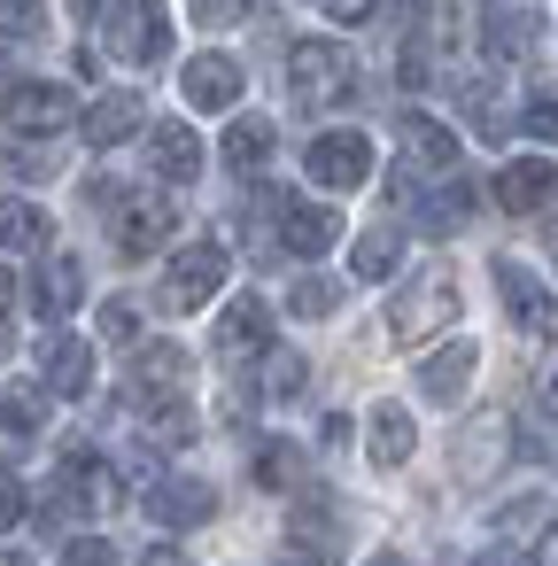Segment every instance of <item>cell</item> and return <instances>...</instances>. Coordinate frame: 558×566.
Listing matches in <instances>:
<instances>
[{
  "instance_id": "bcb514c9",
  "label": "cell",
  "mask_w": 558,
  "mask_h": 566,
  "mask_svg": "<svg viewBox=\"0 0 558 566\" xmlns=\"http://www.w3.org/2000/svg\"><path fill=\"white\" fill-rule=\"evenodd\" d=\"M481 566H527V558H519V543H496V551H488Z\"/></svg>"
},
{
  "instance_id": "3957f363",
  "label": "cell",
  "mask_w": 558,
  "mask_h": 566,
  "mask_svg": "<svg viewBox=\"0 0 558 566\" xmlns=\"http://www.w3.org/2000/svg\"><path fill=\"white\" fill-rule=\"evenodd\" d=\"M171 226H179V210L164 202V195H117V210H109V241H117V256H156L164 241H171Z\"/></svg>"
},
{
  "instance_id": "7c38bea8",
  "label": "cell",
  "mask_w": 558,
  "mask_h": 566,
  "mask_svg": "<svg viewBox=\"0 0 558 566\" xmlns=\"http://www.w3.org/2000/svg\"><path fill=\"white\" fill-rule=\"evenodd\" d=\"M264 349H272V311H264L256 295H233L225 318H218V357H225V365H249V357H264Z\"/></svg>"
},
{
  "instance_id": "4fadbf2b",
  "label": "cell",
  "mask_w": 558,
  "mask_h": 566,
  "mask_svg": "<svg viewBox=\"0 0 558 566\" xmlns=\"http://www.w3.org/2000/svg\"><path fill=\"white\" fill-rule=\"evenodd\" d=\"M473 373H481V342H442L434 357H419V396L427 403H457Z\"/></svg>"
},
{
  "instance_id": "4dcf8cb0",
  "label": "cell",
  "mask_w": 558,
  "mask_h": 566,
  "mask_svg": "<svg viewBox=\"0 0 558 566\" xmlns=\"http://www.w3.org/2000/svg\"><path fill=\"white\" fill-rule=\"evenodd\" d=\"M287 311H295V318H334V311H341V280H318V272H303V280L287 287Z\"/></svg>"
},
{
  "instance_id": "e0dca14e",
  "label": "cell",
  "mask_w": 558,
  "mask_h": 566,
  "mask_svg": "<svg viewBox=\"0 0 558 566\" xmlns=\"http://www.w3.org/2000/svg\"><path fill=\"white\" fill-rule=\"evenodd\" d=\"M148 125V109H140V94H102L86 117H78V133H86V148H125L133 133Z\"/></svg>"
},
{
  "instance_id": "7dc6e473",
  "label": "cell",
  "mask_w": 558,
  "mask_h": 566,
  "mask_svg": "<svg viewBox=\"0 0 558 566\" xmlns=\"http://www.w3.org/2000/svg\"><path fill=\"white\" fill-rule=\"evenodd\" d=\"M9 303H17V280H9V264H0V318H9Z\"/></svg>"
},
{
  "instance_id": "2e32d148",
  "label": "cell",
  "mask_w": 558,
  "mask_h": 566,
  "mask_svg": "<svg viewBox=\"0 0 558 566\" xmlns=\"http://www.w3.org/2000/svg\"><path fill=\"white\" fill-rule=\"evenodd\" d=\"M210 512H218L210 481H187V473H179V481H156V489H148V520H156V527H202Z\"/></svg>"
},
{
  "instance_id": "ba28073f",
  "label": "cell",
  "mask_w": 558,
  "mask_h": 566,
  "mask_svg": "<svg viewBox=\"0 0 558 566\" xmlns=\"http://www.w3.org/2000/svg\"><path fill=\"white\" fill-rule=\"evenodd\" d=\"M496 202H504L512 218H550V210H558V164H550V156H512V164L496 171Z\"/></svg>"
},
{
  "instance_id": "d4e9b609",
  "label": "cell",
  "mask_w": 558,
  "mask_h": 566,
  "mask_svg": "<svg viewBox=\"0 0 558 566\" xmlns=\"http://www.w3.org/2000/svg\"><path fill=\"white\" fill-rule=\"evenodd\" d=\"M187 380V349L179 342H148L140 365H133V396H171Z\"/></svg>"
},
{
  "instance_id": "c3c4849f",
  "label": "cell",
  "mask_w": 558,
  "mask_h": 566,
  "mask_svg": "<svg viewBox=\"0 0 558 566\" xmlns=\"http://www.w3.org/2000/svg\"><path fill=\"white\" fill-rule=\"evenodd\" d=\"M365 566H403V558H396V551H380V558H365Z\"/></svg>"
},
{
  "instance_id": "44dd1931",
  "label": "cell",
  "mask_w": 558,
  "mask_h": 566,
  "mask_svg": "<svg viewBox=\"0 0 558 566\" xmlns=\"http://www.w3.org/2000/svg\"><path fill=\"white\" fill-rule=\"evenodd\" d=\"M504 442H512V427L488 411V419H473L465 434H457V481H488L496 465H504Z\"/></svg>"
},
{
  "instance_id": "d6a6232c",
  "label": "cell",
  "mask_w": 558,
  "mask_h": 566,
  "mask_svg": "<svg viewBox=\"0 0 558 566\" xmlns=\"http://www.w3.org/2000/svg\"><path fill=\"white\" fill-rule=\"evenodd\" d=\"M256 481H264V489H295V481H303V450H295V442H264V450H256Z\"/></svg>"
},
{
  "instance_id": "6da1fadb",
  "label": "cell",
  "mask_w": 558,
  "mask_h": 566,
  "mask_svg": "<svg viewBox=\"0 0 558 566\" xmlns=\"http://www.w3.org/2000/svg\"><path fill=\"white\" fill-rule=\"evenodd\" d=\"M287 94H295L303 109H341V102H357V55H349L341 40H303V48L287 55Z\"/></svg>"
},
{
  "instance_id": "9a60e30c",
  "label": "cell",
  "mask_w": 558,
  "mask_h": 566,
  "mask_svg": "<svg viewBox=\"0 0 558 566\" xmlns=\"http://www.w3.org/2000/svg\"><path fill=\"white\" fill-rule=\"evenodd\" d=\"M40 380H48V396H86L94 388V349L78 334H48L40 342Z\"/></svg>"
},
{
  "instance_id": "7bdbcfd3",
  "label": "cell",
  "mask_w": 558,
  "mask_h": 566,
  "mask_svg": "<svg viewBox=\"0 0 558 566\" xmlns=\"http://www.w3.org/2000/svg\"><path fill=\"white\" fill-rule=\"evenodd\" d=\"M280 566H326V551H318V543H303V551L287 543V551H280Z\"/></svg>"
},
{
  "instance_id": "f6af8a7d",
  "label": "cell",
  "mask_w": 558,
  "mask_h": 566,
  "mask_svg": "<svg viewBox=\"0 0 558 566\" xmlns=\"http://www.w3.org/2000/svg\"><path fill=\"white\" fill-rule=\"evenodd\" d=\"M71 9H78V17L94 24V17H117V9H125V0H71Z\"/></svg>"
},
{
  "instance_id": "7a4b0ae2",
  "label": "cell",
  "mask_w": 558,
  "mask_h": 566,
  "mask_svg": "<svg viewBox=\"0 0 558 566\" xmlns=\"http://www.w3.org/2000/svg\"><path fill=\"white\" fill-rule=\"evenodd\" d=\"M450 318H457L450 272H419V287H403V295L388 303V334H396V342H427V334H442Z\"/></svg>"
},
{
  "instance_id": "f907efd6",
  "label": "cell",
  "mask_w": 558,
  "mask_h": 566,
  "mask_svg": "<svg viewBox=\"0 0 558 566\" xmlns=\"http://www.w3.org/2000/svg\"><path fill=\"white\" fill-rule=\"evenodd\" d=\"M0 566H17V558H0Z\"/></svg>"
},
{
  "instance_id": "277c9868",
  "label": "cell",
  "mask_w": 558,
  "mask_h": 566,
  "mask_svg": "<svg viewBox=\"0 0 558 566\" xmlns=\"http://www.w3.org/2000/svg\"><path fill=\"white\" fill-rule=\"evenodd\" d=\"M303 171H310L326 195H357V187L372 179V140H365V133H318L310 156H303Z\"/></svg>"
},
{
  "instance_id": "f35d334b",
  "label": "cell",
  "mask_w": 558,
  "mask_h": 566,
  "mask_svg": "<svg viewBox=\"0 0 558 566\" xmlns=\"http://www.w3.org/2000/svg\"><path fill=\"white\" fill-rule=\"evenodd\" d=\"M9 171H17V179H55V156H40V148H9Z\"/></svg>"
},
{
  "instance_id": "8d00e7d4",
  "label": "cell",
  "mask_w": 558,
  "mask_h": 566,
  "mask_svg": "<svg viewBox=\"0 0 558 566\" xmlns=\"http://www.w3.org/2000/svg\"><path fill=\"white\" fill-rule=\"evenodd\" d=\"M133 334H140V311L133 303H109L102 311V342H133Z\"/></svg>"
},
{
  "instance_id": "ac0fdd59",
  "label": "cell",
  "mask_w": 558,
  "mask_h": 566,
  "mask_svg": "<svg viewBox=\"0 0 558 566\" xmlns=\"http://www.w3.org/2000/svg\"><path fill=\"white\" fill-rule=\"evenodd\" d=\"M86 303V272H78V256H48L40 272H32V311L40 318H71Z\"/></svg>"
},
{
  "instance_id": "484cf974",
  "label": "cell",
  "mask_w": 558,
  "mask_h": 566,
  "mask_svg": "<svg viewBox=\"0 0 558 566\" xmlns=\"http://www.w3.org/2000/svg\"><path fill=\"white\" fill-rule=\"evenodd\" d=\"M365 434H372V465H403V458H411V442H419L403 403H372V427H365Z\"/></svg>"
},
{
  "instance_id": "603a6c76",
  "label": "cell",
  "mask_w": 558,
  "mask_h": 566,
  "mask_svg": "<svg viewBox=\"0 0 558 566\" xmlns=\"http://www.w3.org/2000/svg\"><path fill=\"white\" fill-rule=\"evenodd\" d=\"M403 148H411V171H457V133L434 125V117H403Z\"/></svg>"
},
{
  "instance_id": "f546056e",
  "label": "cell",
  "mask_w": 558,
  "mask_h": 566,
  "mask_svg": "<svg viewBox=\"0 0 558 566\" xmlns=\"http://www.w3.org/2000/svg\"><path fill=\"white\" fill-rule=\"evenodd\" d=\"M543 527H550V496H512V504L496 512V535H504V543H535Z\"/></svg>"
},
{
  "instance_id": "4316f807",
  "label": "cell",
  "mask_w": 558,
  "mask_h": 566,
  "mask_svg": "<svg viewBox=\"0 0 558 566\" xmlns=\"http://www.w3.org/2000/svg\"><path fill=\"white\" fill-rule=\"evenodd\" d=\"M24 249H48V210L40 202H0V256H24Z\"/></svg>"
},
{
  "instance_id": "d6986e66",
  "label": "cell",
  "mask_w": 558,
  "mask_h": 566,
  "mask_svg": "<svg viewBox=\"0 0 558 566\" xmlns=\"http://www.w3.org/2000/svg\"><path fill=\"white\" fill-rule=\"evenodd\" d=\"M48 427V380H17V388H0V442H32Z\"/></svg>"
},
{
  "instance_id": "e575fe53",
  "label": "cell",
  "mask_w": 558,
  "mask_h": 566,
  "mask_svg": "<svg viewBox=\"0 0 558 566\" xmlns=\"http://www.w3.org/2000/svg\"><path fill=\"white\" fill-rule=\"evenodd\" d=\"M63 566H125V558H117V543H102V535H78V543L63 551Z\"/></svg>"
},
{
  "instance_id": "5bb4252c",
  "label": "cell",
  "mask_w": 558,
  "mask_h": 566,
  "mask_svg": "<svg viewBox=\"0 0 558 566\" xmlns=\"http://www.w3.org/2000/svg\"><path fill=\"white\" fill-rule=\"evenodd\" d=\"M341 241V218L326 202H280V249L287 256H326Z\"/></svg>"
},
{
  "instance_id": "52a82bcc",
  "label": "cell",
  "mask_w": 558,
  "mask_h": 566,
  "mask_svg": "<svg viewBox=\"0 0 558 566\" xmlns=\"http://www.w3.org/2000/svg\"><path fill=\"white\" fill-rule=\"evenodd\" d=\"M496 295H504V311H512L519 334H558V295H550L519 256H496Z\"/></svg>"
},
{
  "instance_id": "1f68e13d",
  "label": "cell",
  "mask_w": 558,
  "mask_h": 566,
  "mask_svg": "<svg viewBox=\"0 0 558 566\" xmlns=\"http://www.w3.org/2000/svg\"><path fill=\"white\" fill-rule=\"evenodd\" d=\"M303 380H310V365H303V349H264V396H272V403H287V396H303Z\"/></svg>"
},
{
  "instance_id": "8992f818",
  "label": "cell",
  "mask_w": 558,
  "mask_h": 566,
  "mask_svg": "<svg viewBox=\"0 0 558 566\" xmlns=\"http://www.w3.org/2000/svg\"><path fill=\"white\" fill-rule=\"evenodd\" d=\"M117 473L94 458V450H71L63 458V481H55V512H86V520H102V512H117Z\"/></svg>"
},
{
  "instance_id": "b9f144b4",
  "label": "cell",
  "mask_w": 558,
  "mask_h": 566,
  "mask_svg": "<svg viewBox=\"0 0 558 566\" xmlns=\"http://www.w3.org/2000/svg\"><path fill=\"white\" fill-rule=\"evenodd\" d=\"M140 566H194V558H187V551H171V543H148V551H140Z\"/></svg>"
},
{
  "instance_id": "cb8c5ba5",
  "label": "cell",
  "mask_w": 558,
  "mask_h": 566,
  "mask_svg": "<svg viewBox=\"0 0 558 566\" xmlns=\"http://www.w3.org/2000/svg\"><path fill=\"white\" fill-rule=\"evenodd\" d=\"M272 148H280L272 117H233V125H225V164H233V171H264Z\"/></svg>"
},
{
  "instance_id": "f1b7e54d",
  "label": "cell",
  "mask_w": 558,
  "mask_h": 566,
  "mask_svg": "<svg viewBox=\"0 0 558 566\" xmlns=\"http://www.w3.org/2000/svg\"><path fill=\"white\" fill-rule=\"evenodd\" d=\"M465 218H473V187H465V179H450L442 195L419 202V226H427V233H457Z\"/></svg>"
},
{
  "instance_id": "ffe728a7",
  "label": "cell",
  "mask_w": 558,
  "mask_h": 566,
  "mask_svg": "<svg viewBox=\"0 0 558 566\" xmlns=\"http://www.w3.org/2000/svg\"><path fill=\"white\" fill-rule=\"evenodd\" d=\"M148 164H156V179L187 187V179L202 171V140H194V125H156V133H148Z\"/></svg>"
},
{
  "instance_id": "7402d4cb",
  "label": "cell",
  "mask_w": 558,
  "mask_h": 566,
  "mask_svg": "<svg viewBox=\"0 0 558 566\" xmlns=\"http://www.w3.org/2000/svg\"><path fill=\"white\" fill-rule=\"evenodd\" d=\"M481 40H488L496 63H519V55L535 48V9H519V0H496L488 24H481Z\"/></svg>"
},
{
  "instance_id": "30bf717a",
  "label": "cell",
  "mask_w": 558,
  "mask_h": 566,
  "mask_svg": "<svg viewBox=\"0 0 558 566\" xmlns=\"http://www.w3.org/2000/svg\"><path fill=\"white\" fill-rule=\"evenodd\" d=\"M179 94H187L194 109H210V117H233V102L249 94V71H241L233 55H194V63L179 71Z\"/></svg>"
},
{
  "instance_id": "60d3db41",
  "label": "cell",
  "mask_w": 558,
  "mask_h": 566,
  "mask_svg": "<svg viewBox=\"0 0 558 566\" xmlns=\"http://www.w3.org/2000/svg\"><path fill=\"white\" fill-rule=\"evenodd\" d=\"M527 133L535 140H558V102H527Z\"/></svg>"
},
{
  "instance_id": "9c48e42d",
  "label": "cell",
  "mask_w": 558,
  "mask_h": 566,
  "mask_svg": "<svg viewBox=\"0 0 558 566\" xmlns=\"http://www.w3.org/2000/svg\"><path fill=\"white\" fill-rule=\"evenodd\" d=\"M109 48L125 63H164L171 55V9H156V0H125V9L109 17Z\"/></svg>"
},
{
  "instance_id": "d590c367",
  "label": "cell",
  "mask_w": 558,
  "mask_h": 566,
  "mask_svg": "<svg viewBox=\"0 0 558 566\" xmlns=\"http://www.w3.org/2000/svg\"><path fill=\"white\" fill-rule=\"evenodd\" d=\"M187 9H194V24H233V17H249V0H187Z\"/></svg>"
},
{
  "instance_id": "681fc988",
  "label": "cell",
  "mask_w": 558,
  "mask_h": 566,
  "mask_svg": "<svg viewBox=\"0 0 558 566\" xmlns=\"http://www.w3.org/2000/svg\"><path fill=\"white\" fill-rule=\"evenodd\" d=\"M0 349H9V326H0Z\"/></svg>"
},
{
  "instance_id": "ee69618b",
  "label": "cell",
  "mask_w": 558,
  "mask_h": 566,
  "mask_svg": "<svg viewBox=\"0 0 558 566\" xmlns=\"http://www.w3.org/2000/svg\"><path fill=\"white\" fill-rule=\"evenodd\" d=\"M535 411H543V419H558V373H550V380L535 388Z\"/></svg>"
},
{
  "instance_id": "83f0119b",
  "label": "cell",
  "mask_w": 558,
  "mask_h": 566,
  "mask_svg": "<svg viewBox=\"0 0 558 566\" xmlns=\"http://www.w3.org/2000/svg\"><path fill=\"white\" fill-rule=\"evenodd\" d=\"M396 256H403V233H396V226H372V233H357V249H349V280H388Z\"/></svg>"
},
{
  "instance_id": "5b68a950",
  "label": "cell",
  "mask_w": 558,
  "mask_h": 566,
  "mask_svg": "<svg viewBox=\"0 0 558 566\" xmlns=\"http://www.w3.org/2000/svg\"><path fill=\"white\" fill-rule=\"evenodd\" d=\"M218 287H225V249H218V241L179 249V256H171V272H164V303H171V311H202Z\"/></svg>"
},
{
  "instance_id": "ab89813d",
  "label": "cell",
  "mask_w": 558,
  "mask_h": 566,
  "mask_svg": "<svg viewBox=\"0 0 558 566\" xmlns=\"http://www.w3.org/2000/svg\"><path fill=\"white\" fill-rule=\"evenodd\" d=\"M318 9H326L334 24H365V17L380 9V0H318Z\"/></svg>"
},
{
  "instance_id": "74e56055",
  "label": "cell",
  "mask_w": 558,
  "mask_h": 566,
  "mask_svg": "<svg viewBox=\"0 0 558 566\" xmlns=\"http://www.w3.org/2000/svg\"><path fill=\"white\" fill-rule=\"evenodd\" d=\"M17 520H24V481L0 465V527H17Z\"/></svg>"
},
{
  "instance_id": "8fae6325",
  "label": "cell",
  "mask_w": 558,
  "mask_h": 566,
  "mask_svg": "<svg viewBox=\"0 0 558 566\" xmlns=\"http://www.w3.org/2000/svg\"><path fill=\"white\" fill-rule=\"evenodd\" d=\"M78 117V102L63 94V86H48V78H24V86H9V133H32V140H48V133H63Z\"/></svg>"
},
{
  "instance_id": "836d02e7",
  "label": "cell",
  "mask_w": 558,
  "mask_h": 566,
  "mask_svg": "<svg viewBox=\"0 0 558 566\" xmlns=\"http://www.w3.org/2000/svg\"><path fill=\"white\" fill-rule=\"evenodd\" d=\"M40 24H48L40 0H0V40H40Z\"/></svg>"
}]
</instances>
